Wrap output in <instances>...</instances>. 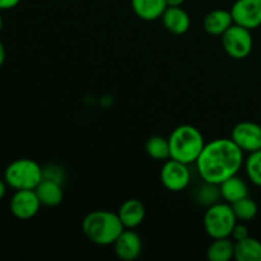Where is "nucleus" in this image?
Instances as JSON below:
<instances>
[{
    "label": "nucleus",
    "mask_w": 261,
    "mask_h": 261,
    "mask_svg": "<svg viewBox=\"0 0 261 261\" xmlns=\"http://www.w3.org/2000/svg\"><path fill=\"white\" fill-rule=\"evenodd\" d=\"M132 8L138 18L150 22L162 17L167 3L166 0H132Z\"/></svg>",
    "instance_id": "nucleus-16"
},
{
    "label": "nucleus",
    "mask_w": 261,
    "mask_h": 261,
    "mask_svg": "<svg viewBox=\"0 0 261 261\" xmlns=\"http://www.w3.org/2000/svg\"><path fill=\"white\" fill-rule=\"evenodd\" d=\"M244 165L247 178L254 185L261 188V149L249 153Z\"/></svg>",
    "instance_id": "nucleus-22"
},
{
    "label": "nucleus",
    "mask_w": 261,
    "mask_h": 261,
    "mask_svg": "<svg viewBox=\"0 0 261 261\" xmlns=\"http://www.w3.org/2000/svg\"><path fill=\"white\" fill-rule=\"evenodd\" d=\"M209 261H229L234 257V241L231 237L213 240L206 250Z\"/></svg>",
    "instance_id": "nucleus-19"
},
{
    "label": "nucleus",
    "mask_w": 261,
    "mask_h": 261,
    "mask_svg": "<svg viewBox=\"0 0 261 261\" xmlns=\"http://www.w3.org/2000/svg\"><path fill=\"white\" fill-rule=\"evenodd\" d=\"M41 205L35 190H15L9 201L10 213L20 221H28L37 216Z\"/></svg>",
    "instance_id": "nucleus-8"
},
{
    "label": "nucleus",
    "mask_w": 261,
    "mask_h": 261,
    "mask_svg": "<svg viewBox=\"0 0 261 261\" xmlns=\"http://www.w3.org/2000/svg\"><path fill=\"white\" fill-rule=\"evenodd\" d=\"M161 19L166 30L173 35H184L191 24L190 17L181 7H167Z\"/></svg>",
    "instance_id": "nucleus-13"
},
{
    "label": "nucleus",
    "mask_w": 261,
    "mask_h": 261,
    "mask_svg": "<svg viewBox=\"0 0 261 261\" xmlns=\"http://www.w3.org/2000/svg\"><path fill=\"white\" fill-rule=\"evenodd\" d=\"M142 239L137 232L130 228H125L122 233L114 242L115 254L124 261H133L142 254Z\"/></svg>",
    "instance_id": "nucleus-11"
},
{
    "label": "nucleus",
    "mask_w": 261,
    "mask_h": 261,
    "mask_svg": "<svg viewBox=\"0 0 261 261\" xmlns=\"http://www.w3.org/2000/svg\"><path fill=\"white\" fill-rule=\"evenodd\" d=\"M35 191L37 194L38 199H40L41 204L45 206L53 208V206H58L63 201V188H61V184L56 182V181L43 178L38 184L37 188L35 189Z\"/></svg>",
    "instance_id": "nucleus-17"
},
{
    "label": "nucleus",
    "mask_w": 261,
    "mask_h": 261,
    "mask_svg": "<svg viewBox=\"0 0 261 261\" xmlns=\"http://www.w3.org/2000/svg\"><path fill=\"white\" fill-rule=\"evenodd\" d=\"M171 158L185 165L195 163L200 155L205 140L198 127L193 125H180L168 137Z\"/></svg>",
    "instance_id": "nucleus-3"
},
{
    "label": "nucleus",
    "mask_w": 261,
    "mask_h": 261,
    "mask_svg": "<svg viewBox=\"0 0 261 261\" xmlns=\"http://www.w3.org/2000/svg\"><path fill=\"white\" fill-rule=\"evenodd\" d=\"M229 12L234 24L251 31L261 25V0H236Z\"/></svg>",
    "instance_id": "nucleus-9"
},
{
    "label": "nucleus",
    "mask_w": 261,
    "mask_h": 261,
    "mask_svg": "<svg viewBox=\"0 0 261 261\" xmlns=\"http://www.w3.org/2000/svg\"><path fill=\"white\" fill-rule=\"evenodd\" d=\"M231 139L244 150L251 153L261 149V126L256 122L241 121L234 125Z\"/></svg>",
    "instance_id": "nucleus-10"
},
{
    "label": "nucleus",
    "mask_w": 261,
    "mask_h": 261,
    "mask_svg": "<svg viewBox=\"0 0 261 261\" xmlns=\"http://www.w3.org/2000/svg\"><path fill=\"white\" fill-rule=\"evenodd\" d=\"M246 237H249V229H247L246 226H244V224L237 222L236 226L233 227V231H232L231 233V239L236 242L240 241V240L246 239Z\"/></svg>",
    "instance_id": "nucleus-25"
},
{
    "label": "nucleus",
    "mask_w": 261,
    "mask_h": 261,
    "mask_svg": "<svg viewBox=\"0 0 261 261\" xmlns=\"http://www.w3.org/2000/svg\"><path fill=\"white\" fill-rule=\"evenodd\" d=\"M161 182L167 190L178 193L185 190L191 180V172L189 165L170 158L165 161L161 168Z\"/></svg>",
    "instance_id": "nucleus-7"
},
{
    "label": "nucleus",
    "mask_w": 261,
    "mask_h": 261,
    "mask_svg": "<svg viewBox=\"0 0 261 261\" xmlns=\"http://www.w3.org/2000/svg\"><path fill=\"white\" fill-rule=\"evenodd\" d=\"M82 228L87 239L98 246L114 245L125 229L117 213L110 211H94L84 217Z\"/></svg>",
    "instance_id": "nucleus-2"
},
{
    "label": "nucleus",
    "mask_w": 261,
    "mask_h": 261,
    "mask_svg": "<svg viewBox=\"0 0 261 261\" xmlns=\"http://www.w3.org/2000/svg\"><path fill=\"white\" fill-rule=\"evenodd\" d=\"M234 259L237 261H261V242L250 236L236 241Z\"/></svg>",
    "instance_id": "nucleus-18"
},
{
    "label": "nucleus",
    "mask_w": 261,
    "mask_h": 261,
    "mask_svg": "<svg viewBox=\"0 0 261 261\" xmlns=\"http://www.w3.org/2000/svg\"><path fill=\"white\" fill-rule=\"evenodd\" d=\"M167 7H181L185 3V0H166Z\"/></svg>",
    "instance_id": "nucleus-29"
},
{
    "label": "nucleus",
    "mask_w": 261,
    "mask_h": 261,
    "mask_svg": "<svg viewBox=\"0 0 261 261\" xmlns=\"http://www.w3.org/2000/svg\"><path fill=\"white\" fill-rule=\"evenodd\" d=\"M42 173H43V178L56 181V182L59 184H63L64 178H65L64 170L60 167V166H56V165H48L46 166V167H42Z\"/></svg>",
    "instance_id": "nucleus-24"
},
{
    "label": "nucleus",
    "mask_w": 261,
    "mask_h": 261,
    "mask_svg": "<svg viewBox=\"0 0 261 261\" xmlns=\"http://www.w3.org/2000/svg\"><path fill=\"white\" fill-rule=\"evenodd\" d=\"M244 163V150L231 138H218L205 143L195 166L204 182L221 185L237 175Z\"/></svg>",
    "instance_id": "nucleus-1"
},
{
    "label": "nucleus",
    "mask_w": 261,
    "mask_h": 261,
    "mask_svg": "<svg viewBox=\"0 0 261 261\" xmlns=\"http://www.w3.org/2000/svg\"><path fill=\"white\" fill-rule=\"evenodd\" d=\"M237 218L229 203H214L208 206L203 219V226L206 234L211 239H223L231 237Z\"/></svg>",
    "instance_id": "nucleus-5"
},
{
    "label": "nucleus",
    "mask_w": 261,
    "mask_h": 261,
    "mask_svg": "<svg viewBox=\"0 0 261 261\" xmlns=\"http://www.w3.org/2000/svg\"><path fill=\"white\" fill-rule=\"evenodd\" d=\"M145 152L155 161H167L171 158L168 138L153 135L145 143Z\"/></svg>",
    "instance_id": "nucleus-20"
},
{
    "label": "nucleus",
    "mask_w": 261,
    "mask_h": 261,
    "mask_svg": "<svg viewBox=\"0 0 261 261\" xmlns=\"http://www.w3.org/2000/svg\"><path fill=\"white\" fill-rule=\"evenodd\" d=\"M222 45L227 55L231 56L234 60H242L247 58L254 47L251 30H247L242 25L233 23L222 35Z\"/></svg>",
    "instance_id": "nucleus-6"
},
{
    "label": "nucleus",
    "mask_w": 261,
    "mask_h": 261,
    "mask_svg": "<svg viewBox=\"0 0 261 261\" xmlns=\"http://www.w3.org/2000/svg\"><path fill=\"white\" fill-rule=\"evenodd\" d=\"M233 213L236 216L237 221L240 222H250L257 216V204L255 203L252 199L249 196L241 199V200L236 201V203L231 204Z\"/></svg>",
    "instance_id": "nucleus-21"
},
{
    "label": "nucleus",
    "mask_w": 261,
    "mask_h": 261,
    "mask_svg": "<svg viewBox=\"0 0 261 261\" xmlns=\"http://www.w3.org/2000/svg\"><path fill=\"white\" fill-rule=\"evenodd\" d=\"M20 0H0V12L3 10H10L17 7Z\"/></svg>",
    "instance_id": "nucleus-26"
},
{
    "label": "nucleus",
    "mask_w": 261,
    "mask_h": 261,
    "mask_svg": "<svg viewBox=\"0 0 261 261\" xmlns=\"http://www.w3.org/2000/svg\"><path fill=\"white\" fill-rule=\"evenodd\" d=\"M219 196H221V194H219L218 185H212V184L205 182V188H201L200 190H199L198 199L201 201L204 200V204L212 205V204L217 203Z\"/></svg>",
    "instance_id": "nucleus-23"
},
{
    "label": "nucleus",
    "mask_w": 261,
    "mask_h": 261,
    "mask_svg": "<svg viewBox=\"0 0 261 261\" xmlns=\"http://www.w3.org/2000/svg\"><path fill=\"white\" fill-rule=\"evenodd\" d=\"M232 24H233V19H232L231 12L223 9L209 12L203 22L205 32L213 36H222Z\"/></svg>",
    "instance_id": "nucleus-15"
},
{
    "label": "nucleus",
    "mask_w": 261,
    "mask_h": 261,
    "mask_svg": "<svg viewBox=\"0 0 261 261\" xmlns=\"http://www.w3.org/2000/svg\"><path fill=\"white\" fill-rule=\"evenodd\" d=\"M8 188H9V186L5 182L4 178H0V201H2L3 199L5 198V195H7Z\"/></svg>",
    "instance_id": "nucleus-27"
},
{
    "label": "nucleus",
    "mask_w": 261,
    "mask_h": 261,
    "mask_svg": "<svg viewBox=\"0 0 261 261\" xmlns=\"http://www.w3.org/2000/svg\"><path fill=\"white\" fill-rule=\"evenodd\" d=\"M3 178L13 190H35L43 180L42 167L30 158H19L7 166Z\"/></svg>",
    "instance_id": "nucleus-4"
},
{
    "label": "nucleus",
    "mask_w": 261,
    "mask_h": 261,
    "mask_svg": "<svg viewBox=\"0 0 261 261\" xmlns=\"http://www.w3.org/2000/svg\"><path fill=\"white\" fill-rule=\"evenodd\" d=\"M117 216L125 228H137L145 218L144 204L138 199H127L120 205Z\"/></svg>",
    "instance_id": "nucleus-12"
},
{
    "label": "nucleus",
    "mask_w": 261,
    "mask_h": 261,
    "mask_svg": "<svg viewBox=\"0 0 261 261\" xmlns=\"http://www.w3.org/2000/svg\"><path fill=\"white\" fill-rule=\"evenodd\" d=\"M5 59H7V51H5L4 43H3L2 41H0V68H2V66L4 65Z\"/></svg>",
    "instance_id": "nucleus-28"
},
{
    "label": "nucleus",
    "mask_w": 261,
    "mask_h": 261,
    "mask_svg": "<svg viewBox=\"0 0 261 261\" xmlns=\"http://www.w3.org/2000/svg\"><path fill=\"white\" fill-rule=\"evenodd\" d=\"M218 188L221 198L229 204H233L249 196V186L246 181L237 175L227 178L221 185H218Z\"/></svg>",
    "instance_id": "nucleus-14"
},
{
    "label": "nucleus",
    "mask_w": 261,
    "mask_h": 261,
    "mask_svg": "<svg viewBox=\"0 0 261 261\" xmlns=\"http://www.w3.org/2000/svg\"><path fill=\"white\" fill-rule=\"evenodd\" d=\"M3 25H4V20H3L2 14H0V32H2V30H3Z\"/></svg>",
    "instance_id": "nucleus-30"
}]
</instances>
